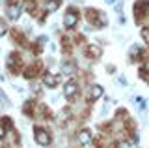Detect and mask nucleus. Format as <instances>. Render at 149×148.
Masks as SVG:
<instances>
[{"label":"nucleus","mask_w":149,"mask_h":148,"mask_svg":"<svg viewBox=\"0 0 149 148\" xmlns=\"http://www.w3.org/2000/svg\"><path fill=\"white\" fill-rule=\"evenodd\" d=\"M106 2H108V4H114V2H116V0H106Z\"/></svg>","instance_id":"f3484780"},{"label":"nucleus","mask_w":149,"mask_h":148,"mask_svg":"<svg viewBox=\"0 0 149 148\" xmlns=\"http://www.w3.org/2000/svg\"><path fill=\"white\" fill-rule=\"evenodd\" d=\"M102 96V88L99 85H95V86H91V92H90V98L91 99H97V98H101Z\"/></svg>","instance_id":"0eeeda50"},{"label":"nucleus","mask_w":149,"mask_h":148,"mask_svg":"<svg viewBox=\"0 0 149 148\" xmlns=\"http://www.w3.org/2000/svg\"><path fill=\"white\" fill-rule=\"evenodd\" d=\"M0 101L4 103V107H9V105H11V103H9V99L6 98V94H2V90H0Z\"/></svg>","instance_id":"9d476101"},{"label":"nucleus","mask_w":149,"mask_h":148,"mask_svg":"<svg viewBox=\"0 0 149 148\" xmlns=\"http://www.w3.org/2000/svg\"><path fill=\"white\" fill-rule=\"evenodd\" d=\"M118 82H119V85H127V79H125V77H118Z\"/></svg>","instance_id":"ddd939ff"},{"label":"nucleus","mask_w":149,"mask_h":148,"mask_svg":"<svg viewBox=\"0 0 149 148\" xmlns=\"http://www.w3.org/2000/svg\"><path fill=\"white\" fill-rule=\"evenodd\" d=\"M58 77H54V75H45V79H43V82H45V85L47 86H50V88H54V86L56 85H58Z\"/></svg>","instance_id":"39448f33"},{"label":"nucleus","mask_w":149,"mask_h":148,"mask_svg":"<svg viewBox=\"0 0 149 148\" xmlns=\"http://www.w3.org/2000/svg\"><path fill=\"white\" fill-rule=\"evenodd\" d=\"M77 21H78V17L74 15V11H67L63 15V25L67 26V28H73V26L77 25Z\"/></svg>","instance_id":"f03ea898"},{"label":"nucleus","mask_w":149,"mask_h":148,"mask_svg":"<svg viewBox=\"0 0 149 148\" xmlns=\"http://www.w3.org/2000/svg\"><path fill=\"white\" fill-rule=\"evenodd\" d=\"M143 69H146V71H149V62L146 64V66H143Z\"/></svg>","instance_id":"dca6fc26"},{"label":"nucleus","mask_w":149,"mask_h":148,"mask_svg":"<svg viewBox=\"0 0 149 148\" xmlns=\"http://www.w3.org/2000/svg\"><path fill=\"white\" fill-rule=\"evenodd\" d=\"M78 141H80V144H88V142L91 141V137H90V131L88 129H84V131L78 133Z\"/></svg>","instance_id":"423d86ee"},{"label":"nucleus","mask_w":149,"mask_h":148,"mask_svg":"<svg viewBox=\"0 0 149 148\" xmlns=\"http://www.w3.org/2000/svg\"><path fill=\"white\" fill-rule=\"evenodd\" d=\"M142 38L146 39V43H149V28H142Z\"/></svg>","instance_id":"9b49d317"},{"label":"nucleus","mask_w":149,"mask_h":148,"mask_svg":"<svg viewBox=\"0 0 149 148\" xmlns=\"http://www.w3.org/2000/svg\"><path fill=\"white\" fill-rule=\"evenodd\" d=\"M74 92H77V82H74V81L65 82V86H63V94H65V98L71 99L73 96H74Z\"/></svg>","instance_id":"7ed1b4c3"},{"label":"nucleus","mask_w":149,"mask_h":148,"mask_svg":"<svg viewBox=\"0 0 149 148\" xmlns=\"http://www.w3.org/2000/svg\"><path fill=\"white\" fill-rule=\"evenodd\" d=\"M134 103H136V107H140V111H146L147 109V101L143 99V98H140V96L134 98Z\"/></svg>","instance_id":"6e6552de"},{"label":"nucleus","mask_w":149,"mask_h":148,"mask_svg":"<svg viewBox=\"0 0 149 148\" xmlns=\"http://www.w3.org/2000/svg\"><path fill=\"white\" fill-rule=\"evenodd\" d=\"M60 6V2H58V0H52V2H47V11H54L56 10V8H58Z\"/></svg>","instance_id":"1a4fd4ad"},{"label":"nucleus","mask_w":149,"mask_h":148,"mask_svg":"<svg viewBox=\"0 0 149 148\" xmlns=\"http://www.w3.org/2000/svg\"><path fill=\"white\" fill-rule=\"evenodd\" d=\"M2 137H4V128L0 126V139H2Z\"/></svg>","instance_id":"2eb2a0df"},{"label":"nucleus","mask_w":149,"mask_h":148,"mask_svg":"<svg viewBox=\"0 0 149 148\" xmlns=\"http://www.w3.org/2000/svg\"><path fill=\"white\" fill-rule=\"evenodd\" d=\"M19 15H21V6L19 4H11V6L8 8V17L9 19H19Z\"/></svg>","instance_id":"20e7f679"},{"label":"nucleus","mask_w":149,"mask_h":148,"mask_svg":"<svg viewBox=\"0 0 149 148\" xmlns=\"http://www.w3.org/2000/svg\"><path fill=\"white\" fill-rule=\"evenodd\" d=\"M118 148H130V144H129L127 141H119L118 142Z\"/></svg>","instance_id":"f8f14e48"},{"label":"nucleus","mask_w":149,"mask_h":148,"mask_svg":"<svg viewBox=\"0 0 149 148\" xmlns=\"http://www.w3.org/2000/svg\"><path fill=\"white\" fill-rule=\"evenodd\" d=\"M34 131H36V141L39 142L41 146H47V144L50 142V137H49V133H47L45 129H41V128H36Z\"/></svg>","instance_id":"f257e3e1"},{"label":"nucleus","mask_w":149,"mask_h":148,"mask_svg":"<svg viewBox=\"0 0 149 148\" xmlns=\"http://www.w3.org/2000/svg\"><path fill=\"white\" fill-rule=\"evenodd\" d=\"M4 32H6V26H4L2 23H0V36H4Z\"/></svg>","instance_id":"4468645a"}]
</instances>
